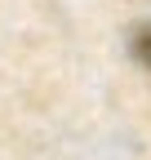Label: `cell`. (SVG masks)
Listing matches in <instances>:
<instances>
[{
    "label": "cell",
    "mask_w": 151,
    "mask_h": 160,
    "mask_svg": "<svg viewBox=\"0 0 151 160\" xmlns=\"http://www.w3.org/2000/svg\"><path fill=\"white\" fill-rule=\"evenodd\" d=\"M129 49H134V58L151 71V22H142L138 31H134V40H129Z\"/></svg>",
    "instance_id": "cell-1"
}]
</instances>
